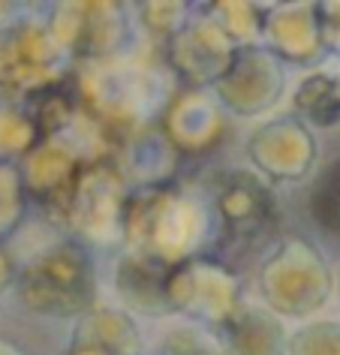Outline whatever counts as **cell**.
I'll return each mask as SVG.
<instances>
[{"instance_id":"obj_19","label":"cell","mask_w":340,"mask_h":355,"mask_svg":"<svg viewBox=\"0 0 340 355\" xmlns=\"http://www.w3.org/2000/svg\"><path fill=\"white\" fill-rule=\"evenodd\" d=\"M12 283V259L6 253H0V292Z\"/></svg>"},{"instance_id":"obj_9","label":"cell","mask_w":340,"mask_h":355,"mask_svg":"<svg viewBox=\"0 0 340 355\" xmlns=\"http://www.w3.org/2000/svg\"><path fill=\"white\" fill-rule=\"evenodd\" d=\"M265 33L271 42V51L289 64H316L328 51L316 3H295L268 12Z\"/></svg>"},{"instance_id":"obj_17","label":"cell","mask_w":340,"mask_h":355,"mask_svg":"<svg viewBox=\"0 0 340 355\" xmlns=\"http://www.w3.org/2000/svg\"><path fill=\"white\" fill-rule=\"evenodd\" d=\"M22 199H24V184L19 168L0 163V235L12 232L15 220L22 217Z\"/></svg>"},{"instance_id":"obj_11","label":"cell","mask_w":340,"mask_h":355,"mask_svg":"<svg viewBox=\"0 0 340 355\" xmlns=\"http://www.w3.org/2000/svg\"><path fill=\"white\" fill-rule=\"evenodd\" d=\"M169 268L160 262H151L145 256H127L118 268V289L130 307L142 313H163L172 310L169 304Z\"/></svg>"},{"instance_id":"obj_3","label":"cell","mask_w":340,"mask_h":355,"mask_svg":"<svg viewBox=\"0 0 340 355\" xmlns=\"http://www.w3.org/2000/svg\"><path fill=\"white\" fill-rule=\"evenodd\" d=\"M220 217V244L223 247H250L262 244L277 226V202L265 181L250 172L229 175V181L217 193Z\"/></svg>"},{"instance_id":"obj_8","label":"cell","mask_w":340,"mask_h":355,"mask_svg":"<svg viewBox=\"0 0 340 355\" xmlns=\"http://www.w3.org/2000/svg\"><path fill=\"white\" fill-rule=\"evenodd\" d=\"M58 55L60 42L49 28L22 21L15 28L0 31V85L37 82V87H42L55 82V78H46V73Z\"/></svg>"},{"instance_id":"obj_20","label":"cell","mask_w":340,"mask_h":355,"mask_svg":"<svg viewBox=\"0 0 340 355\" xmlns=\"http://www.w3.org/2000/svg\"><path fill=\"white\" fill-rule=\"evenodd\" d=\"M69 355H103V352H94V349H78V346H73V349H69Z\"/></svg>"},{"instance_id":"obj_5","label":"cell","mask_w":340,"mask_h":355,"mask_svg":"<svg viewBox=\"0 0 340 355\" xmlns=\"http://www.w3.org/2000/svg\"><path fill=\"white\" fill-rule=\"evenodd\" d=\"M238 49V42L223 31L220 21H211V15L184 21L169 37V60L190 85L220 82L229 73Z\"/></svg>"},{"instance_id":"obj_4","label":"cell","mask_w":340,"mask_h":355,"mask_svg":"<svg viewBox=\"0 0 340 355\" xmlns=\"http://www.w3.org/2000/svg\"><path fill=\"white\" fill-rule=\"evenodd\" d=\"M169 304L196 319L226 322L238 310V280L229 268L205 259H187L169 268Z\"/></svg>"},{"instance_id":"obj_6","label":"cell","mask_w":340,"mask_h":355,"mask_svg":"<svg viewBox=\"0 0 340 355\" xmlns=\"http://www.w3.org/2000/svg\"><path fill=\"white\" fill-rule=\"evenodd\" d=\"M283 85H286L283 60L271 49L241 46L229 73L217 82V94L232 112L259 114L268 112L280 100Z\"/></svg>"},{"instance_id":"obj_13","label":"cell","mask_w":340,"mask_h":355,"mask_svg":"<svg viewBox=\"0 0 340 355\" xmlns=\"http://www.w3.org/2000/svg\"><path fill=\"white\" fill-rule=\"evenodd\" d=\"M292 105L298 112V118L310 127H340V76L322 73V69L310 73L295 91Z\"/></svg>"},{"instance_id":"obj_15","label":"cell","mask_w":340,"mask_h":355,"mask_svg":"<svg viewBox=\"0 0 340 355\" xmlns=\"http://www.w3.org/2000/svg\"><path fill=\"white\" fill-rule=\"evenodd\" d=\"M310 214L328 238L340 241V157L322 168L310 190Z\"/></svg>"},{"instance_id":"obj_2","label":"cell","mask_w":340,"mask_h":355,"mask_svg":"<svg viewBox=\"0 0 340 355\" xmlns=\"http://www.w3.org/2000/svg\"><path fill=\"white\" fill-rule=\"evenodd\" d=\"M24 304L46 316H73L94 304V265L78 244L42 250L19 277Z\"/></svg>"},{"instance_id":"obj_18","label":"cell","mask_w":340,"mask_h":355,"mask_svg":"<svg viewBox=\"0 0 340 355\" xmlns=\"http://www.w3.org/2000/svg\"><path fill=\"white\" fill-rule=\"evenodd\" d=\"M322 37H325V49L340 55V3H316Z\"/></svg>"},{"instance_id":"obj_7","label":"cell","mask_w":340,"mask_h":355,"mask_svg":"<svg viewBox=\"0 0 340 355\" xmlns=\"http://www.w3.org/2000/svg\"><path fill=\"white\" fill-rule=\"evenodd\" d=\"M250 157L271 181H301L316 163V139L301 118H277L250 136Z\"/></svg>"},{"instance_id":"obj_14","label":"cell","mask_w":340,"mask_h":355,"mask_svg":"<svg viewBox=\"0 0 340 355\" xmlns=\"http://www.w3.org/2000/svg\"><path fill=\"white\" fill-rule=\"evenodd\" d=\"M184 118L181 121H172L169 118V132L175 139H181L187 148H199V145H208V141L217 139L220 132V118L214 112V103L202 100L196 94H187L184 96Z\"/></svg>"},{"instance_id":"obj_21","label":"cell","mask_w":340,"mask_h":355,"mask_svg":"<svg viewBox=\"0 0 340 355\" xmlns=\"http://www.w3.org/2000/svg\"><path fill=\"white\" fill-rule=\"evenodd\" d=\"M337 295H340V274H337Z\"/></svg>"},{"instance_id":"obj_1","label":"cell","mask_w":340,"mask_h":355,"mask_svg":"<svg viewBox=\"0 0 340 355\" xmlns=\"http://www.w3.org/2000/svg\"><path fill=\"white\" fill-rule=\"evenodd\" d=\"M334 280L325 256L304 238H286L259 271V292L268 307L283 316L316 313L325 307Z\"/></svg>"},{"instance_id":"obj_22","label":"cell","mask_w":340,"mask_h":355,"mask_svg":"<svg viewBox=\"0 0 340 355\" xmlns=\"http://www.w3.org/2000/svg\"><path fill=\"white\" fill-rule=\"evenodd\" d=\"M0 355H10V352H6V349H0Z\"/></svg>"},{"instance_id":"obj_12","label":"cell","mask_w":340,"mask_h":355,"mask_svg":"<svg viewBox=\"0 0 340 355\" xmlns=\"http://www.w3.org/2000/svg\"><path fill=\"white\" fill-rule=\"evenodd\" d=\"M73 346L94 349L103 355H136L139 352V331L124 313L114 310H94L85 316V322L76 328Z\"/></svg>"},{"instance_id":"obj_16","label":"cell","mask_w":340,"mask_h":355,"mask_svg":"<svg viewBox=\"0 0 340 355\" xmlns=\"http://www.w3.org/2000/svg\"><path fill=\"white\" fill-rule=\"evenodd\" d=\"M289 355H340V322H310L289 340Z\"/></svg>"},{"instance_id":"obj_10","label":"cell","mask_w":340,"mask_h":355,"mask_svg":"<svg viewBox=\"0 0 340 355\" xmlns=\"http://www.w3.org/2000/svg\"><path fill=\"white\" fill-rule=\"evenodd\" d=\"M223 349L229 355H286V331L271 313L259 307H238L220 325Z\"/></svg>"}]
</instances>
